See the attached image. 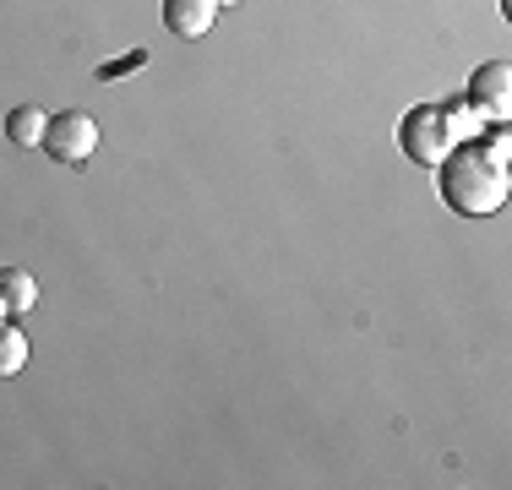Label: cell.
Segmentation results:
<instances>
[{
  "mask_svg": "<svg viewBox=\"0 0 512 490\" xmlns=\"http://www.w3.org/2000/svg\"><path fill=\"white\" fill-rule=\"evenodd\" d=\"M93 147H99V120L82 115V109H66V115H50V131H44V153L55 158V164L77 169L93 158Z\"/></svg>",
  "mask_w": 512,
  "mask_h": 490,
  "instance_id": "3957f363",
  "label": "cell"
},
{
  "mask_svg": "<svg viewBox=\"0 0 512 490\" xmlns=\"http://www.w3.org/2000/svg\"><path fill=\"white\" fill-rule=\"evenodd\" d=\"M0 322H6V300H0Z\"/></svg>",
  "mask_w": 512,
  "mask_h": 490,
  "instance_id": "8fae6325",
  "label": "cell"
},
{
  "mask_svg": "<svg viewBox=\"0 0 512 490\" xmlns=\"http://www.w3.org/2000/svg\"><path fill=\"white\" fill-rule=\"evenodd\" d=\"M137 66H148V55H142V49H137V55H120V60H109V66L99 71V77H104V82H115V77H126V71H137Z\"/></svg>",
  "mask_w": 512,
  "mask_h": 490,
  "instance_id": "30bf717a",
  "label": "cell"
},
{
  "mask_svg": "<svg viewBox=\"0 0 512 490\" xmlns=\"http://www.w3.org/2000/svg\"><path fill=\"white\" fill-rule=\"evenodd\" d=\"M0 300H6L11 316L33 311V305H39V284H33V273H22V267H0Z\"/></svg>",
  "mask_w": 512,
  "mask_h": 490,
  "instance_id": "52a82bcc",
  "label": "cell"
},
{
  "mask_svg": "<svg viewBox=\"0 0 512 490\" xmlns=\"http://www.w3.org/2000/svg\"><path fill=\"white\" fill-rule=\"evenodd\" d=\"M44 131H50V115L39 104H17L6 115V137L17 147H44Z\"/></svg>",
  "mask_w": 512,
  "mask_h": 490,
  "instance_id": "8992f818",
  "label": "cell"
},
{
  "mask_svg": "<svg viewBox=\"0 0 512 490\" xmlns=\"http://www.w3.org/2000/svg\"><path fill=\"white\" fill-rule=\"evenodd\" d=\"M469 104L480 109V120H507L512 109V66L507 60H485L469 77Z\"/></svg>",
  "mask_w": 512,
  "mask_h": 490,
  "instance_id": "277c9868",
  "label": "cell"
},
{
  "mask_svg": "<svg viewBox=\"0 0 512 490\" xmlns=\"http://www.w3.org/2000/svg\"><path fill=\"white\" fill-rule=\"evenodd\" d=\"M398 142H404V153L420 169H436L458 147V131H453V120H447L442 104H414L404 115V126H398Z\"/></svg>",
  "mask_w": 512,
  "mask_h": 490,
  "instance_id": "7a4b0ae2",
  "label": "cell"
},
{
  "mask_svg": "<svg viewBox=\"0 0 512 490\" xmlns=\"http://www.w3.org/2000/svg\"><path fill=\"white\" fill-rule=\"evenodd\" d=\"M436 186H442V202L453 207L458 218H496L512 196L507 164L491 158L480 142H458L453 153L436 164Z\"/></svg>",
  "mask_w": 512,
  "mask_h": 490,
  "instance_id": "6da1fadb",
  "label": "cell"
},
{
  "mask_svg": "<svg viewBox=\"0 0 512 490\" xmlns=\"http://www.w3.org/2000/svg\"><path fill=\"white\" fill-rule=\"evenodd\" d=\"M480 147H485L491 158H502V164H507V147H512V137H507V120H491V131L480 137Z\"/></svg>",
  "mask_w": 512,
  "mask_h": 490,
  "instance_id": "9c48e42d",
  "label": "cell"
},
{
  "mask_svg": "<svg viewBox=\"0 0 512 490\" xmlns=\"http://www.w3.org/2000/svg\"><path fill=\"white\" fill-rule=\"evenodd\" d=\"M218 22V0H164V28L175 39H207Z\"/></svg>",
  "mask_w": 512,
  "mask_h": 490,
  "instance_id": "5b68a950",
  "label": "cell"
},
{
  "mask_svg": "<svg viewBox=\"0 0 512 490\" xmlns=\"http://www.w3.org/2000/svg\"><path fill=\"white\" fill-rule=\"evenodd\" d=\"M22 365H28V338H22V327L0 322V376H17Z\"/></svg>",
  "mask_w": 512,
  "mask_h": 490,
  "instance_id": "ba28073f",
  "label": "cell"
}]
</instances>
